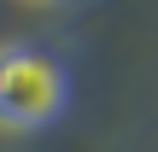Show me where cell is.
Listing matches in <instances>:
<instances>
[{
	"mask_svg": "<svg viewBox=\"0 0 158 152\" xmlns=\"http://www.w3.org/2000/svg\"><path fill=\"white\" fill-rule=\"evenodd\" d=\"M70 105V70L47 47H0V123L6 129H47Z\"/></svg>",
	"mask_w": 158,
	"mask_h": 152,
	"instance_id": "6da1fadb",
	"label": "cell"
}]
</instances>
